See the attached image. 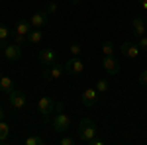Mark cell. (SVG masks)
Wrapping results in <instances>:
<instances>
[{"label":"cell","mask_w":147,"mask_h":145,"mask_svg":"<svg viewBox=\"0 0 147 145\" xmlns=\"http://www.w3.org/2000/svg\"><path fill=\"white\" fill-rule=\"evenodd\" d=\"M2 51H4V57H6L8 61H20L22 55H24L22 45H18V43H8Z\"/></svg>","instance_id":"obj_7"},{"label":"cell","mask_w":147,"mask_h":145,"mask_svg":"<svg viewBox=\"0 0 147 145\" xmlns=\"http://www.w3.org/2000/svg\"><path fill=\"white\" fill-rule=\"evenodd\" d=\"M41 39H43L41 28H32V32L28 34V43H39Z\"/></svg>","instance_id":"obj_17"},{"label":"cell","mask_w":147,"mask_h":145,"mask_svg":"<svg viewBox=\"0 0 147 145\" xmlns=\"http://www.w3.org/2000/svg\"><path fill=\"white\" fill-rule=\"evenodd\" d=\"M139 82H141L143 86H147V69H145V71H141V75H139Z\"/></svg>","instance_id":"obj_26"},{"label":"cell","mask_w":147,"mask_h":145,"mask_svg":"<svg viewBox=\"0 0 147 145\" xmlns=\"http://www.w3.org/2000/svg\"><path fill=\"white\" fill-rule=\"evenodd\" d=\"M69 125H71V118L65 112H57V116L53 118V129L57 134H63V132L69 129Z\"/></svg>","instance_id":"obj_4"},{"label":"cell","mask_w":147,"mask_h":145,"mask_svg":"<svg viewBox=\"0 0 147 145\" xmlns=\"http://www.w3.org/2000/svg\"><path fill=\"white\" fill-rule=\"evenodd\" d=\"M96 134H98V127L90 118H84V120L79 122V139L82 143H88L90 139H94Z\"/></svg>","instance_id":"obj_1"},{"label":"cell","mask_w":147,"mask_h":145,"mask_svg":"<svg viewBox=\"0 0 147 145\" xmlns=\"http://www.w3.org/2000/svg\"><path fill=\"white\" fill-rule=\"evenodd\" d=\"M145 24H147V18H145Z\"/></svg>","instance_id":"obj_32"},{"label":"cell","mask_w":147,"mask_h":145,"mask_svg":"<svg viewBox=\"0 0 147 145\" xmlns=\"http://www.w3.org/2000/svg\"><path fill=\"white\" fill-rule=\"evenodd\" d=\"M82 71H84V61L80 57H71L65 63V73L69 75H80Z\"/></svg>","instance_id":"obj_6"},{"label":"cell","mask_w":147,"mask_h":145,"mask_svg":"<svg viewBox=\"0 0 147 145\" xmlns=\"http://www.w3.org/2000/svg\"><path fill=\"white\" fill-rule=\"evenodd\" d=\"M71 2H73V4H77V6H79L80 2H82V0H71Z\"/></svg>","instance_id":"obj_31"},{"label":"cell","mask_w":147,"mask_h":145,"mask_svg":"<svg viewBox=\"0 0 147 145\" xmlns=\"http://www.w3.org/2000/svg\"><path fill=\"white\" fill-rule=\"evenodd\" d=\"M108 88H110V82H108L106 78H100V80L96 82V90H98L100 94H104V92H108Z\"/></svg>","instance_id":"obj_22"},{"label":"cell","mask_w":147,"mask_h":145,"mask_svg":"<svg viewBox=\"0 0 147 145\" xmlns=\"http://www.w3.org/2000/svg\"><path fill=\"white\" fill-rule=\"evenodd\" d=\"M47 14L45 10H37V12H34V16L30 18V22H32V26L34 28H43V26H47Z\"/></svg>","instance_id":"obj_13"},{"label":"cell","mask_w":147,"mask_h":145,"mask_svg":"<svg viewBox=\"0 0 147 145\" xmlns=\"http://www.w3.org/2000/svg\"><path fill=\"white\" fill-rule=\"evenodd\" d=\"M14 88H16V86H14V80H12L10 77H4V75H2V77H0V92L10 94Z\"/></svg>","instance_id":"obj_15"},{"label":"cell","mask_w":147,"mask_h":145,"mask_svg":"<svg viewBox=\"0 0 147 145\" xmlns=\"http://www.w3.org/2000/svg\"><path fill=\"white\" fill-rule=\"evenodd\" d=\"M63 75H65V65L61 63H53L43 69V80H59Z\"/></svg>","instance_id":"obj_2"},{"label":"cell","mask_w":147,"mask_h":145,"mask_svg":"<svg viewBox=\"0 0 147 145\" xmlns=\"http://www.w3.org/2000/svg\"><path fill=\"white\" fill-rule=\"evenodd\" d=\"M139 6H141V8L147 12V0H139Z\"/></svg>","instance_id":"obj_29"},{"label":"cell","mask_w":147,"mask_h":145,"mask_svg":"<svg viewBox=\"0 0 147 145\" xmlns=\"http://www.w3.org/2000/svg\"><path fill=\"white\" fill-rule=\"evenodd\" d=\"M55 104H57V102L53 100L51 96H43V98H39V102H37V110H39V114H41L43 118H47V116L53 114Z\"/></svg>","instance_id":"obj_5"},{"label":"cell","mask_w":147,"mask_h":145,"mask_svg":"<svg viewBox=\"0 0 147 145\" xmlns=\"http://www.w3.org/2000/svg\"><path fill=\"white\" fill-rule=\"evenodd\" d=\"M8 39H10V30L6 24H0V49H4L8 45Z\"/></svg>","instance_id":"obj_16"},{"label":"cell","mask_w":147,"mask_h":145,"mask_svg":"<svg viewBox=\"0 0 147 145\" xmlns=\"http://www.w3.org/2000/svg\"><path fill=\"white\" fill-rule=\"evenodd\" d=\"M131 32L136 37H141V35L147 34V24H145V18H134L131 20Z\"/></svg>","instance_id":"obj_11"},{"label":"cell","mask_w":147,"mask_h":145,"mask_svg":"<svg viewBox=\"0 0 147 145\" xmlns=\"http://www.w3.org/2000/svg\"><path fill=\"white\" fill-rule=\"evenodd\" d=\"M102 69L108 73V75H118L120 73V61L116 57H104L102 59Z\"/></svg>","instance_id":"obj_9"},{"label":"cell","mask_w":147,"mask_h":145,"mask_svg":"<svg viewBox=\"0 0 147 145\" xmlns=\"http://www.w3.org/2000/svg\"><path fill=\"white\" fill-rule=\"evenodd\" d=\"M14 43H18V45H22V47H24V45L28 43V37H24V35H16V34H14Z\"/></svg>","instance_id":"obj_24"},{"label":"cell","mask_w":147,"mask_h":145,"mask_svg":"<svg viewBox=\"0 0 147 145\" xmlns=\"http://www.w3.org/2000/svg\"><path fill=\"white\" fill-rule=\"evenodd\" d=\"M122 53L125 57H129V59H137L139 53H141V49H139V45H136L134 41H124L122 43Z\"/></svg>","instance_id":"obj_10"},{"label":"cell","mask_w":147,"mask_h":145,"mask_svg":"<svg viewBox=\"0 0 147 145\" xmlns=\"http://www.w3.org/2000/svg\"><path fill=\"white\" fill-rule=\"evenodd\" d=\"M8 134H10V125L4 122H0V143H6V139H8Z\"/></svg>","instance_id":"obj_19"},{"label":"cell","mask_w":147,"mask_h":145,"mask_svg":"<svg viewBox=\"0 0 147 145\" xmlns=\"http://www.w3.org/2000/svg\"><path fill=\"white\" fill-rule=\"evenodd\" d=\"M137 41H139V49H141V51H147V35L137 37Z\"/></svg>","instance_id":"obj_25"},{"label":"cell","mask_w":147,"mask_h":145,"mask_svg":"<svg viewBox=\"0 0 147 145\" xmlns=\"http://www.w3.org/2000/svg\"><path fill=\"white\" fill-rule=\"evenodd\" d=\"M59 143H61V145H73L75 141H73L71 137H61V139H59Z\"/></svg>","instance_id":"obj_27"},{"label":"cell","mask_w":147,"mask_h":145,"mask_svg":"<svg viewBox=\"0 0 147 145\" xmlns=\"http://www.w3.org/2000/svg\"><path fill=\"white\" fill-rule=\"evenodd\" d=\"M4 116H6V114H4V110H2V106H0V122L4 120Z\"/></svg>","instance_id":"obj_30"},{"label":"cell","mask_w":147,"mask_h":145,"mask_svg":"<svg viewBox=\"0 0 147 145\" xmlns=\"http://www.w3.org/2000/svg\"><path fill=\"white\" fill-rule=\"evenodd\" d=\"M0 77H2V73H0Z\"/></svg>","instance_id":"obj_33"},{"label":"cell","mask_w":147,"mask_h":145,"mask_svg":"<svg viewBox=\"0 0 147 145\" xmlns=\"http://www.w3.org/2000/svg\"><path fill=\"white\" fill-rule=\"evenodd\" d=\"M69 53H71V57H79L82 53V45L79 41H73V43L69 45Z\"/></svg>","instance_id":"obj_20"},{"label":"cell","mask_w":147,"mask_h":145,"mask_svg":"<svg viewBox=\"0 0 147 145\" xmlns=\"http://www.w3.org/2000/svg\"><path fill=\"white\" fill-rule=\"evenodd\" d=\"M8 102H10V106H12L16 112L22 110L24 106H26V94H24L20 88H14L10 94H8Z\"/></svg>","instance_id":"obj_3"},{"label":"cell","mask_w":147,"mask_h":145,"mask_svg":"<svg viewBox=\"0 0 147 145\" xmlns=\"http://www.w3.org/2000/svg\"><path fill=\"white\" fill-rule=\"evenodd\" d=\"M37 57H39V63H41L43 67H49V65L57 63V51H55V49H51V47H47V49H41Z\"/></svg>","instance_id":"obj_8"},{"label":"cell","mask_w":147,"mask_h":145,"mask_svg":"<svg viewBox=\"0 0 147 145\" xmlns=\"http://www.w3.org/2000/svg\"><path fill=\"white\" fill-rule=\"evenodd\" d=\"M114 53H116L114 43L112 41H104V43H102V55L104 57H114Z\"/></svg>","instance_id":"obj_18"},{"label":"cell","mask_w":147,"mask_h":145,"mask_svg":"<svg viewBox=\"0 0 147 145\" xmlns=\"http://www.w3.org/2000/svg\"><path fill=\"white\" fill-rule=\"evenodd\" d=\"M32 22L30 20H20V22L16 24V30H14V34L16 35H24V37H28V34L32 32Z\"/></svg>","instance_id":"obj_14"},{"label":"cell","mask_w":147,"mask_h":145,"mask_svg":"<svg viewBox=\"0 0 147 145\" xmlns=\"http://www.w3.org/2000/svg\"><path fill=\"white\" fill-rule=\"evenodd\" d=\"M24 143L26 145H43V137H39V135H30V137H26L24 139Z\"/></svg>","instance_id":"obj_21"},{"label":"cell","mask_w":147,"mask_h":145,"mask_svg":"<svg viewBox=\"0 0 147 145\" xmlns=\"http://www.w3.org/2000/svg\"><path fill=\"white\" fill-rule=\"evenodd\" d=\"M43 10H45L47 14H57V10H59V8H57V4H55V2H47Z\"/></svg>","instance_id":"obj_23"},{"label":"cell","mask_w":147,"mask_h":145,"mask_svg":"<svg viewBox=\"0 0 147 145\" xmlns=\"http://www.w3.org/2000/svg\"><path fill=\"white\" fill-rule=\"evenodd\" d=\"M55 108H57V112H63V108H65V104H63V102H57V104H55Z\"/></svg>","instance_id":"obj_28"},{"label":"cell","mask_w":147,"mask_h":145,"mask_svg":"<svg viewBox=\"0 0 147 145\" xmlns=\"http://www.w3.org/2000/svg\"><path fill=\"white\" fill-rule=\"evenodd\" d=\"M96 100H98V90L96 88H84V92H82V104L86 108H92L96 104Z\"/></svg>","instance_id":"obj_12"}]
</instances>
